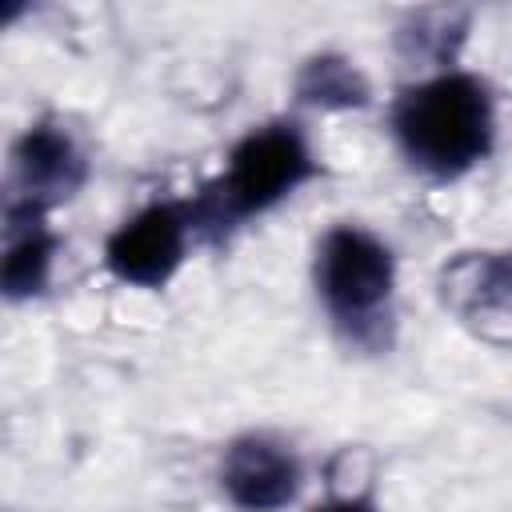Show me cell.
I'll return each mask as SVG.
<instances>
[{"label":"cell","mask_w":512,"mask_h":512,"mask_svg":"<svg viewBox=\"0 0 512 512\" xmlns=\"http://www.w3.org/2000/svg\"><path fill=\"white\" fill-rule=\"evenodd\" d=\"M316 300L348 348L388 352L396 336V256L364 224H332L312 256Z\"/></svg>","instance_id":"obj_3"},{"label":"cell","mask_w":512,"mask_h":512,"mask_svg":"<svg viewBox=\"0 0 512 512\" xmlns=\"http://www.w3.org/2000/svg\"><path fill=\"white\" fill-rule=\"evenodd\" d=\"M308 512H380V504L372 496H364V492H336V496L312 504Z\"/></svg>","instance_id":"obj_11"},{"label":"cell","mask_w":512,"mask_h":512,"mask_svg":"<svg viewBox=\"0 0 512 512\" xmlns=\"http://www.w3.org/2000/svg\"><path fill=\"white\" fill-rule=\"evenodd\" d=\"M88 180V156L80 140L60 120H36L28 124L12 152H8V200L52 212L56 204L72 200Z\"/></svg>","instance_id":"obj_6"},{"label":"cell","mask_w":512,"mask_h":512,"mask_svg":"<svg viewBox=\"0 0 512 512\" xmlns=\"http://www.w3.org/2000/svg\"><path fill=\"white\" fill-rule=\"evenodd\" d=\"M196 240L188 200H152L112 228L104 268L128 288H164Z\"/></svg>","instance_id":"obj_4"},{"label":"cell","mask_w":512,"mask_h":512,"mask_svg":"<svg viewBox=\"0 0 512 512\" xmlns=\"http://www.w3.org/2000/svg\"><path fill=\"white\" fill-rule=\"evenodd\" d=\"M436 296L472 336L512 348V248H468L440 264Z\"/></svg>","instance_id":"obj_5"},{"label":"cell","mask_w":512,"mask_h":512,"mask_svg":"<svg viewBox=\"0 0 512 512\" xmlns=\"http://www.w3.org/2000/svg\"><path fill=\"white\" fill-rule=\"evenodd\" d=\"M468 24H472V16L464 8H416L396 24L392 44H396L400 60L420 68L424 76L448 72V68H456V56L468 40Z\"/></svg>","instance_id":"obj_9"},{"label":"cell","mask_w":512,"mask_h":512,"mask_svg":"<svg viewBox=\"0 0 512 512\" xmlns=\"http://www.w3.org/2000/svg\"><path fill=\"white\" fill-rule=\"evenodd\" d=\"M220 492L240 512H280L304 484L296 448L272 432H244L224 444L216 464Z\"/></svg>","instance_id":"obj_7"},{"label":"cell","mask_w":512,"mask_h":512,"mask_svg":"<svg viewBox=\"0 0 512 512\" xmlns=\"http://www.w3.org/2000/svg\"><path fill=\"white\" fill-rule=\"evenodd\" d=\"M60 252V236L48 224V212L4 204V256H0V288L12 304L40 296L52 284V264Z\"/></svg>","instance_id":"obj_8"},{"label":"cell","mask_w":512,"mask_h":512,"mask_svg":"<svg viewBox=\"0 0 512 512\" xmlns=\"http://www.w3.org/2000/svg\"><path fill=\"white\" fill-rule=\"evenodd\" d=\"M388 132L412 172L460 180L496 148V100L484 76L448 68L416 76L388 108Z\"/></svg>","instance_id":"obj_1"},{"label":"cell","mask_w":512,"mask_h":512,"mask_svg":"<svg viewBox=\"0 0 512 512\" xmlns=\"http://www.w3.org/2000/svg\"><path fill=\"white\" fill-rule=\"evenodd\" d=\"M320 172L308 132L296 120H268L248 128L232 148L224 168L188 196V216L200 244H224L252 216L272 212L296 188Z\"/></svg>","instance_id":"obj_2"},{"label":"cell","mask_w":512,"mask_h":512,"mask_svg":"<svg viewBox=\"0 0 512 512\" xmlns=\"http://www.w3.org/2000/svg\"><path fill=\"white\" fill-rule=\"evenodd\" d=\"M292 92L304 108H320V112H352L372 100L368 76L344 52H312L296 68Z\"/></svg>","instance_id":"obj_10"}]
</instances>
